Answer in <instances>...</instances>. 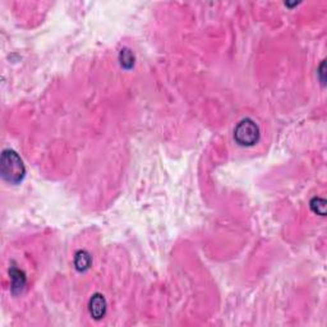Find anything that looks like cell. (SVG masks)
<instances>
[{
  "instance_id": "obj_1",
  "label": "cell",
  "mask_w": 327,
  "mask_h": 327,
  "mask_svg": "<svg viewBox=\"0 0 327 327\" xmlns=\"http://www.w3.org/2000/svg\"><path fill=\"white\" fill-rule=\"evenodd\" d=\"M0 166H1L3 178L12 184L22 182V179L24 178L26 169H24L23 161L13 150H4L0 159Z\"/></svg>"
},
{
  "instance_id": "obj_4",
  "label": "cell",
  "mask_w": 327,
  "mask_h": 327,
  "mask_svg": "<svg viewBox=\"0 0 327 327\" xmlns=\"http://www.w3.org/2000/svg\"><path fill=\"white\" fill-rule=\"evenodd\" d=\"M92 263V258L87 251L77 252L76 257H74V266L78 271H87L91 267Z\"/></svg>"
},
{
  "instance_id": "obj_7",
  "label": "cell",
  "mask_w": 327,
  "mask_h": 327,
  "mask_svg": "<svg viewBox=\"0 0 327 327\" xmlns=\"http://www.w3.org/2000/svg\"><path fill=\"white\" fill-rule=\"evenodd\" d=\"M311 208L314 214L325 216L326 215V201L324 198H320V197H314L311 201Z\"/></svg>"
},
{
  "instance_id": "obj_3",
  "label": "cell",
  "mask_w": 327,
  "mask_h": 327,
  "mask_svg": "<svg viewBox=\"0 0 327 327\" xmlns=\"http://www.w3.org/2000/svg\"><path fill=\"white\" fill-rule=\"evenodd\" d=\"M89 313L95 320L103 318L106 313V301L104 295L95 294L89 301Z\"/></svg>"
},
{
  "instance_id": "obj_2",
  "label": "cell",
  "mask_w": 327,
  "mask_h": 327,
  "mask_svg": "<svg viewBox=\"0 0 327 327\" xmlns=\"http://www.w3.org/2000/svg\"><path fill=\"white\" fill-rule=\"evenodd\" d=\"M234 139L240 146H253L260 139V128L249 118L243 119L234 129Z\"/></svg>"
},
{
  "instance_id": "obj_5",
  "label": "cell",
  "mask_w": 327,
  "mask_h": 327,
  "mask_svg": "<svg viewBox=\"0 0 327 327\" xmlns=\"http://www.w3.org/2000/svg\"><path fill=\"white\" fill-rule=\"evenodd\" d=\"M10 278L13 280V284H12V290L13 293H17V291H21L23 289L24 284H26V276L21 270L18 268H12L10 270Z\"/></svg>"
},
{
  "instance_id": "obj_6",
  "label": "cell",
  "mask_w": 327,
  "mask_h": 327,
  "mask_svg": "<svg viewBox=\"0 0 327 327\" xmlns=\"http://www.w3.org/2000/svg\"><path fill=\"white\" fill-rule=\"evenodd\" d=\"M119 60H120V65L124 68V69H131L133 65H134V55L129 49H123L119 54Z\"/></svg>"
}]
</instances>
